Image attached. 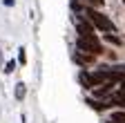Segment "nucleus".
Masks as SVG:
<instances>
[{
    "label": "nucleus",
    "instance_id": "nucleus-1",
    "mask_svg": "<svg viewBox=\"0 0 125 123\" xmlns=\"http://www.w3.org/2000/svg\"><path fill=\"white\" fill-rule=\"evenodd\" d=\"M123 81V76L118 72H112V69H96V72H83L81 74V83L85 87H101V85H107V83H118Z\"/></svg>",
    "mask_w": 125,
    "mask_h": 123
},
{
    "label": "nucleus",
    "instance_id": "nucleus-2",
    "mask_svg": "<svg viewBox=\"0 0 125 123\" xmlns=\"http://www.w3.org/2000/svg\"><path fill=\"white\" fill-rule=\"evenodd\" d=\"M85 13H87L89 22H92L94 27H96V29H101V32H114V25H112V20H109L107 16H103L101 11H96L94 7L85 9Z\"/></svg>",
    "mask_w": 125,
    "mask_h": 123
},
{
    "label": "nucleus",
    "instance_id": "nucleus-3",
    "mask_svg": "<svg viewBox=\"0 0 125 123\" xmlns=\"http://www.w3.org/2000/svg\"><path fill=\"white\" fill-rule=\"evenodd\" d=\"M76 45H78V49H81V52H87L89 56H96V54L103 52V47H101V43H98L96 36H78Z\"/></svg>",
    "mask_w": 125,
    "mask_h": 123
},
{
    "label": "nucleus",
    "instance_id": "nucleus-4",
    "mask_svg": "<svg viewBox=\"0 0 125 123\" xmlns=\"http://www.w3.org/2000/svg\"><path fill=\"white\" fill-rule=\"evenodd\" d=\"M76 29L81 36H94V25L92 22H85V20H78L76 22Z\"/></svg>",
    "mask_w": 125,
    "mask_h": 123
},
{
    "label": "nucleus",
    "instance_id": "nucleus-5",
    "mask_svg": "<svg viewBox=\"0 0 125 123\" xmlns=\"http://www.w3.org/2000/svg\"><path fill=\"white\" fill-rule=\"evenodd\" d=\"M92 58H94V56H85V54H74V60H76V63H81V65H87V63H92Z\"/></svg>",
    "mask_w": 125,
    "mask_h": 123
},
{
    "label": "nucleus",
    "instance_id": "nucleus-6",
    "mask_svg": "<svg viewBox=\"0 0 125 123\" xmlns=\"http://www.w3.org/2000/svg\"><path fill=\"white\" fill-rule=\"evenodd\" d=\"M25 83H18V85H16V99H18V101H22L25 99Z\"/></svg>",
    "mask_w": 125,
    "mask_h": 123
},
{
    "label": "nucleus",
    "instance_id": "nucleus-7",
    "mask_svg": "<svg viewBox=\"0 0 125 123\" xmlns=\"http://www.w3.org/2000/svg\"><path fill=\"white\" fill-rule=\"evenodd\" d=\"M112 121H116V123H125V112H114V114H112Z\"/></svg>",
    "mask_w": 125,
    "mask_h": 123
},
{
    "label": "nucleus",
    "instance_id": "nucleus-8",
    "mask_svg": "<svg viewBox=\"0 0 125 123\" xmlns=\"http://www.w3.org/2000/svg\"><path fill=\"white\" fill-rule=\"evenodd\" d=\"M13 69H16V60H9V63L5 65V74H11Z\"/></svg>",
    "mask_w": 125,
    "mask_h": 123
},
{
    "label": "nucleus",
    "instance_id": "nucleus-9",
    "mask_svg": "<svg viewBox=\"0 0 125 123\" xmlns=\"http://www.w3.org/2000/svg\"><path fill=\"white\" fill-rule=\"evenodd\" d=\"M18 60H20V63H22V65L27 63V54H25V49H22V47L18 49Z\"/></svg>",
    "mask_w": 125,
    "mask_h": 123
},
{
    "label": "nucleus",
    "instance_id": "nucleus-10",
    "mask_svg": "<svg viewBox=\"0 0 125 123\" xmlns=\"http://www.w3.org/2000/svg\"><path fill=\"white\" fill-rule=\"evenodd\" d=\"M105 38H107V40H109V43H114V45H121V40H118V38H116V36H112V34H107V36H105Z\"/></svg>",
    "mask_w": 125,
    "mask_h": 123
},
{
    "label": "nucleus",
    "instance_id": "nucleus-11",
    "mask_svg": "<svg viewBox=\"0 0 125 123\" xmlns=\"http://www.w3.org/2000/svg\"><path fill=\"white\" fill-rule=\"evenodd\" d=\"M87 2L94 5V7H101V5H103V0H87Z\"/></svg>",
    "mask_w": 125,
    "mask_h": 123
},
{
    "label": "nucleus",
    "instance_id": "nucleus-12",
    "mask_svg": "<svg viewBox=\"0 0 125 123\" xmlns=\"http://www.w3.org/2000/svg\"><path fill=\"white\" fill-rule=\"evenodd\" d=\"M0 63H2V54H0Z\"/></svg>",
    "mask_w": 125,
    "mask_h": 123
},
{
    "label": "nucleus",
    "instance_id": "nucleus-13",
    "mask_svg": "<svg viewBox=\"0 0 125 123\" xmlns=\"http://www.w3.org/2000/svg\"><path fill=\"white\" fill-rule=\"evenodd\" d=\"M123 2H125V0H123Z\"/></svg>",
    "mask_w": 125,
    "mask_h": 123
}]
</instances>
